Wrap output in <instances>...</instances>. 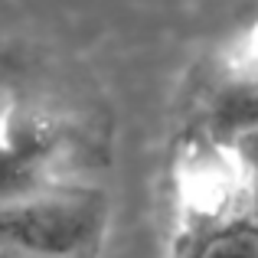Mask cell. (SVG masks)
<instances>
[{
  "instance_id": "1",
  "label": "cell",
  "mask_w": 258,
  "mask_h": 258,
  "mask_svg": "<svg viewBox=\"0 0 258 258\" xmlns=\"http://www.w3.org/2000/svg\"><path fill=\"white\" fill-rule=\"evenodd\" d=\"M105 222V193L46 183L0 200V248L39 258H85L101 242Z\"/></svg>"
},
{
  "instance_id": "2",
  "label": "cell",
  "mask_w": 258,
  "mask_h": 258,
  "mask_svg": "<svg viewBox=\"0 0 258 258\" xmlns=\"http://www.w3.org/2000/svg\"><path fill=\"white\" fill-rule=\"evenodd\" d=\"M173 258H258V222L252 206L216 226L173 232Z\"/></svg>"
},
{
  "instance_id": "3",
  "label": "cell",
  "mask_w": 258,
  "mask_h": 258,
  "mask_svg": "<svg viewBox=\"0 0 258 258\" xmlns=\"http://www.w3.org/2000/svg\"><path fill=\"white\" fill-rule=\"evenodd\" d=\"M248 180H252V216H255V222H258V176L248 173Z\"/></svg>"
},
{
  "instance_id": "4",
  "label": "cell",
  "mask_w": 258,
  "mask_h": 258,
  "mask_svg": "<svg viewBox=\"0 0 258 258\" xmlns=\"http://www.w3.org/2000/svg\"><path fill=\"white\" fill-rule=\"evenodd\" d=\"M0 258H39V255H26V252H17V248H0Z\"/></svg>"
}]
</instances>
